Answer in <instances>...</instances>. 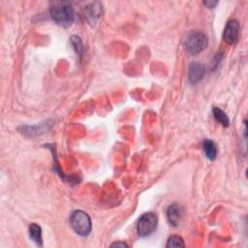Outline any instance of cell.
Returning a JSON list of instances; mask_svg holds the SVG:
<instances>
[{
    "mask_svg": "<svg viewBox=\"0 0 248 248\" xmlns=\"http://www.w3.org/2000/svg\"><path fill=\"white\" fill-rule=\"evenodd\" d=\"M49 14L51 19L62 27L71 26L75 19L74 8L68 1L51 2Z\"/></svg>",
    "mask_w": 248,
    "mask_h": 248,
    "instance_id": "6da1fadb",
    "label": "cell"
},
{
    "mask_svg": "<svg viewBox=\"0 0 248 248\" xmlns=\"http://www.w3.org/2000/svg\"><path fill=\"white\" fill-rule=\"evenodd\" d=\"M207 43L206 35L200 31H192L188 33L182 42L185 49L191 54L202 52L207 46Z\"/></svg>",
    "mask_w": 248,
    "mask_h": 248,
    "instance_id": "7a4b0ae2",
    "label": "cell"
},
{
    "mask_svg": "<svg viewBox=\"0 0 248 248\" xmlns=\"http://www.w3.org/2000/svg\"><path fill=\"white\" fill-rule=\"evenodd\" d=\"M70 225L72 229L81 236L88 235L92 229L89 215L82 210H75L71 214Z\"/></svg>",
    "mask_w": 248,
    "mask_h": 248,
    "instance_id": "3957f363",
    "label": "cell"
},
{
    "mask_svg": "<svg viewBox=\"0 0 248 248\" xmlns=\"http://www.w3.org/2000/svg\"><path fill=\"white\" fill-rule=\"evenodd\" d=\"M158 217L153 212L142 214L137 223V232L140 236H147L151 234L157 228Z\"/></svg>",
    "mask_w": 248,
    "mask_h": 248,
    "instance_id": "277c9868",
    "label": "cell"
},
{
    "mask_svg": "<svg viewBox=\"0 0 248 248\" xmlns=\"http://www.w3.org/2000/svg\"><path fill=\"white\" fill-rule=\"evenodd\" d=\"M239 36V23L235 19H231L226 24L223 33V40L228 45H234Z\"/></svg>",
    "mask_w": 248,
    "mask_h": 248,
    "instance_id": "5b68a950",
    "label": "cell"
},
{
    "mask_svg": "<svg viewBox=\"0 0 248 248\" xmlns=\"http://www.w3.org/2000/svg\"><path fill=\"white\" fill-rule=\"evenodd\" d=\"M184 215V208L178 203L170 204L167 209V219L172 227H177Z\"/></svg>",
    "mask_w": 248,
    "mask_h": 248,
    "instance_id": "8992f818",
    "label": "cell"
},
{
    "mask_svg": "<svg viewBox=\"0 0 248 248\" xmlns=\"http://www.w3.org/2000/svg\"><path fill=\"white\" fill-rule=\"evenodd\" d=\"M102 14L103 7L99 2H93L85 8V16L91 25H95L97 23V21L101 18Z\"/></svg>",
    "mask_w": 248,
    "mask_h": 248,
    "instance_id": "52a82bcc",
    "label": "cell"
},
{
    "mask_svg": "<svg viewBox=\"0 0 248 248\" xmlns=\"http://www.w3.org/2000/svg\"><path fill=\"white\" fill-rule=\"evenodd\" d=\"M204 73H205V68L203 65L196 62L192 63L189 66V71H188V79L190 83L196 84L200 82L202 79Z\"/></svg>",
    "mask_w": 248,
    "mask_h": 248,
    "instance_id": "ba28073f",
    "label": "cell"
},
{
    "mask_svg": "<svg viewBox=\"0 0 248 248\" xmlns=\"http://www.w3.org/2000/svg\"><path fill=\"white\" fill-rule=\"evenodd\" d=\"M202 148L204 151V154L206 156L207 159H209L210 161H214L217 157V147L216 144L214 143V141H212L211 140H204L203 143H202Z\"/></svg>",
    "mask_w": 248,
    "mask_h": 248,
    "instance_id": "9c48e42d",
    "label": "cell"
},
{
    "mask_svg": "<svg viewBox=\"0 0 248 248\" xmlns=\"http://www.w3.org/2000/svg\"><path fill=\"white\" fill-rule=\"evenodd\" d=\"M29 236L30 238L39 246L43 245V237H42V228L35 223L30 224L29 229Z\"/></svg>",
    "mask_w": 248,
    "mask_h": 248,
    "instance_id": "30bf717a",
    "label": "cell"
},
{
    "mask_svg": "<svg viewBox=\"0 0 248 248\" xmlns=\"http://www.w3.org/2000/svg\"><path fill=\"white\" fill-rule=\"evenodd\" d=\"M212 113H213L215 119H216L218 122H220L223 126H225V127H228V126H229L230 120H229V117H228L227 113H226L224 110H222V109L219 108H213Z\"/></svg>",
    "mask_w": 248,
    "mask_h": 248,
    "instance_id": "8fae6325",
    "label": "cell"
},
{
    "mask_svg": "<svg viewBox=\"0 0 248 248\" xmlns=\"http://www.w3.org/2000/svg\"><path fill=\"white\" fill-rule=\"evenodd\" d=\"M70 43L72 45V46L74 47L75 51L78 54V56L81 58V56L83 55V45H82V41L78 36H72L70 39Z\"/></svg>",
    "mask_w": 248,
    "mask_h": 248,
    "instance_id": "7c38bea8",
    "label": "cell"
},
{
    "mask_svg": "<svg viewBox=\"0 0 248 248\" xmlns=\"http://www.w3.org/2000/svg\"><path fill=\"white\" fill-rule=\"evenodd\" d=\"M183 239L178 235H171L169 237L166 247H184Z\"/></svg>",
    "mask_w": 248,
    "mask_h": 248,
    "instance_id": "4fadbf2b",
    "label": "cell"
},
{
    "mask_svg": "<svg viewBox=\"0 0 248 248\" xmlns=\"http://www.w3.org/2000/svg\"><path fill=\"white\" fill-rule=\"evenodd\" d=\"M202 4H203L206 8L213 9L216 5H218V1H203Z\"/></svg>",
    "mask_w": 248,
    "mask_h": 248,
    "instance_id": "5bb4252c",
    "label": "cell"
},
{
    "mask_svg": "<svg viewBox=\"0 0 248 248\" xmlns=\"http://www.w3.org/2000/svg\"><path fill=\"white\" fill-rule=\"evenodd\" d=\"M111 247H128V245L125 242H115L110 245Z\"/></svg>",
    "mask_w": 248,
    "mask_h": 248,
    "instance_id": "9a60e30c",
    "label": "cell"
}]
</instances>
